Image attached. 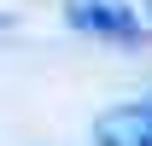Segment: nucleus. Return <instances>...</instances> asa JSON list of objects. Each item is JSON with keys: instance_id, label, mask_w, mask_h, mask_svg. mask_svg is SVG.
<instances>
[{"instance_id": "obj_3", "label": "nucleus", "mask_w": 152, "mask_h": 146, "mask_svg": "<svg viewBox=\"0 0 152 146\" xmlns=\"http://www.w3.org/2000/svg\"><path fill=\"white\" fill-rule=\"evenodd\" d=\"M146 12H152V0H146Z\"/></svg>"}, {"instance_id": "obj_1", "label": "nucleus", "mask_w": 152, "mask_h": 146, "mask_svg": "<svg viewBox=\"0 0 152 146\" xmlns=\"http://www.w3.org/2000/svg\"><path fill=\"white\" fill-rule=\"evenodd\" d=\"M94 146H152V99H129L94 117Z\"/></svg>"}, {"instance_id": "obj_2", "label": "nucleus", "mask_w": 152, "mask_h": 146, "mask_svg": "<svg viewBox=\"0 0 152 146\" xmlns=\"http://www.w3.org/2000/svg\"><path fill=\"white\" fill-rule=\"evenodd\" d=\"M70 23L105 41H140V18L123 0H70Z\"/></svg>"}]
</instances>
